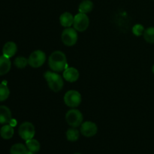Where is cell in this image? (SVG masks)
Wrapping results in <instances>:
<instances>
[{
    "label": "cell",
    "mask_w": 154,
    "mask_h": 154,
    "mask_svg": "<svg viewBox=\"0 0 154 154\" xmlns=\"http://www.w3.org/2000/svg\"><path fill=\"white\" fill-rule=\"evenodd\" d=\"M26 146L29 151L32 152L33 153H37L41 149V144L39 141H37L36 139H34V138L26 141Z\"/></svg>",
    "instance_id": "obj_16"
},
{
    "label": "cell",
    "mask_w": 154,
    "mask_h": 154,
    "mask_svg": "<svg viewBox=\"0 0 154 154\" xmlns=\"http://www.w3.org/2000/svg\"><path fill=\"white\" fill-rule=\"evenodd\" d=\"M17 47L13 42H8L5 43L2 48L3 55L8 58L14 57L17 53Z\"/></svg>",
    "instance_id": "obj_12"
},
{
    "label": "cell",
    "mask_w": 154,
    "mask_h": 154,
    "mask_svg": "<svg viewBox=\"0 0 154 154\" xmlns=\"http://www.w3.org/2000/svg\"><path fill=\"white\" fill-rule=\"evenodd\" d=\"M18 133L22 139L27 141L34 138L35 134V128L30 122H24L20 126Z\"/></svg>",
    "instance_id": "obj_5"
},
{
    "label": "cell",
    "mask_w": 154,
    "mask_h": 154,
    "mask_svg": "<svg viewBox=\"0 0 154 154\" xmlns=\"http://www.w3.org/2000/svg\"><path fill=\"white\" fill-rule=\"evenodd\" d=\"M144 40L150 44H154V27H149L143 34Z\"/></svg>",
    "instance_id": "obj_20"
},
{
    "label": "cell",
    "mask_w": 154,
    "mask_h": 154,
    "mask_svg": "<svg viewBox=\"0 0 154 154\" xmlns=\"http://www.w3.org/2000/svg\"><path fill=\"white\" fill-rule=\"evenodd\" d=\"M83 114L79 110L71 109L66 113V120L68 124L73 128H77L78 126H81L83 123Z\"/></svg>",
    "instance_id": "obj_3"
},
{
    "label": "cell",
    "mask_w": 154,
    "mask_h": 154,
    "mask_svg": "<svg viewBox=\"0 0 154 154\" xmlns=\"http://www.w3.org/2000/svg\"><path fill=\"white\" fill-rule=\"evenodd\" d=\"M74 154H81V153H74Z\"/></svg>",
    "instance_id": "obj_26"
},
{
    "label": "cell",
    "mask_w": 154,
    "mask_h": 154,
    "mask_svg": "<svg viewBox=\"0 0 154 154\" xmlns=\"http://www.w3.org/2000/svg\"><path fill=\"white\" fill-rule=\"evenodd\" d=\"M44 77L48 83V87L52 91L57 93L63 89L64 82L59 74L53 72H46L44 74Z\"/></svg>",
    "instance_id": "obj_2"
},
{
    "label": "cell",
    "mask_w": 154,
    "mask_h": 154,
    "mask_svg": "<svg viewBox=\"0 0 154 154\" xmlns=\"http://www.w3.org/2000/svg\"><path fill=\"white\" fill-rule=\"evenodd\" d=\"M63 78L68 82H75L79 78V72L75 68H67L63 72Z\"/></svg>",
    "instance_id": "obj_10"
},
{
    "label": "cell",
    "mask_w": 154,
    "mask_h": 154,
    "mask_svg": "<svg viewBox=\"0 0 154 154\" xmlns=\"http://www.w3.org/2000/svg\"><path fill=\"white\" fill-rule=\"evenodd\" d=\"M14 63L15 66L17 67L18 69H23V68H25L26 66L29 64L28 60L23 57H17V58L15 59Z\"/></svg>",
    "instance_id": "obj_22"
},
{
    "label": "cell",
    "mask_w": 154,
    "mask_h": 154,
    "mask_svg": "<svg viewBox=\"0 0 154 154\" xmlns=\"http://www.w3.org/2000/svg\"><path fill=\"white\" fill-rule=\"evenodd\" d=\"M144 27L141 24H136L132 28V32L136 36H141L144 32Z\"/></svg>",
    "instance_id": "obj_23"
},
{
    "label": "cell",
    "mask_w": 154,
    "mask_h": 154,
    "mask_svg": "<svg viewBox=\"0 0 154 154\" xmlns=\"http://www.w3.org/2000/svg\"><path fill=\"white\" fill-rule=\"evenodd\" d=\"M46 61V55L42 51H35L30 54L28 59V63L31 67L39 68Z\"/></svg>",
    "instance_id": "obj_7"
},
{
    "label": "cell",
    "mask_w": 154,
    "mask_h": 154,
    "mask_svg": "<svg viewBox=\"0 0 154 154\" xmlns=\"http://www.w3.org/2000/svg\"><path fill=\"white\" fill-rule=\"evenodd\" d=\"M12 120L11 111L8 107L5 105L0 106V123L7 124Z\"/></svg>",
    "instance_id": "obj_11"
},
{
    "label": "cell",
    "mask_w": 154,
    "mask_h": 154,
    "mask_svg": "<svg viewBox=\"0 0 154 154\" xmlns=\"http://www.w3.org/2000/svg\"><path fill=\"white\" fill-rule=\"evenodd\" d=\"M78 33L77 30L71 27L66 28L62 32L61 38L63 44L68 47H72L77 43L78 41Z\"/></svg>",
    "instance_id": "obj_6"
},
{
    "label": "cell",
    "mask_w": 154,
    "mask_h": 154,
    "mask_svg": "<svg viewBox=\"0 0 154 154\" xmlns=\"http://www.w3.org/2000/svg\"><path fill=\"white\" fill-rule=\"evenodd\" d=\"M14 134V129L11 125H5L0 129V135L2 138L5 140L11 139Z\"/></svg>",
    "instance_id": "obj_15"
},
{
    "label": "cell",
    "mask_w": 154,
    "mask_h": 154,
    "mask_svg": "<svg viewBox=\"0 0 154 154\" xmlns=\"http://www.w3.org/2000/svg\"><path fill=\"white\" fill-rule=\"evenodd\" d=\"M90 25V19L86 14L79 13L74 17V29L78 32H84Z\"/></svg>",
    "instance_id": "obj_8"
},
{
    "label": "cell",
    "mask_w": 154,
    "mask_h": 154,
    "mask_svg": "<svg viewBox=\"0 0 154 154\" xmlns=\"http://www.w3.org/2000/svg\"><path fill=\"white\" fill-rule=\"evenodd\" d=\"M74 17L73 15L69 12H65L62 14L60 17V24L65 28H69L72 26L74 23Z\"/></svg>",
    "instance_id": "obj_14"
},
{
    "label": "cell",
    "mask_w": 154,
    "mask_h": 154,
    "mask_svg": "<svg viewBox=\"0 0 154 154\" xmlns=\"http://www.w3.org/2000/svg\"><path fill=\"white\" fill-rule=\"evenodd\" d=\"M28 154H35V153H32V152L29 151V153H28Z\"/></svg>",
    "instance_id": "obj_25"
},
{
    "label": "cell",
    "mask_w": 154,
    "mask_h": 154,
    "mask_svg": "<svg viewBox=\"0 0 154 154\" xmlns=\"http://www.w3.org/2000/svg\"><path fill=\"white\" fill-rule=\"evenodd\" d=\"M10 95V90L5 84H0V102L5 101Z\"/></svg>",
    "instance_id": "obj_21"
},
{
    "label": "cell",
    "mask_w": 154,
    "mask_h": 154,
    "mask_svg": "<svg viewBox=\"0 0 154 154\" xmlns=\"http://www.w3.org/2000/svg\"><path fill=\"white\" fill-rule=\"evenodd\" d=\"M152 71H153V74H154V65H153V68H152Z\"/></svg>",
    "instance_id": "obj_24"
},
{
    "label": "cell",
    "mask_w": 154,
    "mask_h": 154,
    "mask_svg": "<svg viewBox=\"0 0 154 154\" xmlns=\"http://www.w3.org/2000/svg\"><path fill=\"white\" fill-rule=\"evenodd\" d=\"M11 67L10 58L5 57L4 55L0 56V75H4L10 71Z\"/></svg>",
    "instance_id": "obj_13"
},
{
    "label": "cell",
    "mask_w": 154,
    "mask_h": 154,
    "mask_svg": "<svg viewBox=\"0 0 154 154\" xmlns=\"http://www.w3.org/2000/svg\"><path fill=\"white\" fill-rule=\"evenodd\" d=\"M98 127L96 124L91 121H86L81 124V133L87 138L93 137L97 133Z\"/></svg>",
    "instance_id": "obj_9"
},
{
    "label": "cell",
    "mask_w": 154,
    "mask_h": 154,
    "mask_svg": "<svg viewBox=\"0 0 154 154\" xmlns=\"http://www.w3.org/2000/svg\"><path fill=\"white\" fill-rule=\"evenodd\" d=\"M93 8V3L90 0H84L81 2L78 7L80 13L86 14L90 13L92 11Z\"/></svg>",
    "instance_id": "obj_18"
},
{
    "label": "cell",
    "mask_w": 154,
    "mask_h": 154,
    "mask_svg": "<svg viewBox=\"0 0 154 154\" xmlns=\"http://www.w3.org/2000/svg\"><path fill=\"white\" fill-rule=\"evenodd\" d=\"M48 64L54 72H60L66 69L67 59L66 54L60 51H56L51 54L48 59Z\"/></svg>",
    "instance_id": "obj_1"
},
{
    "label": "cell",
    "mask_w": 154,
    "mask_h": 154,
    "mask_svg": "<svg viewBox=\"0 0 154 154\" xmlns=\"http://www.w3.org/2000/svg\"><path fill=\"white\" fill-rule=\"evenodd\" d=\"M80 136V132L76 128H71L66 132V138L69 141H78Z\"/></svg>",
    "instance_id": "obj_19"
},
{
    "label": "cell",
    "mask_w": 154,
    "mask_h": 154,
    "mask_svg": "<svg viewBox=\"0 0 154 154\" xmlns=\"http://www.w3.org/2000/svg\"><path fill=\"white\" fill-rule=\"evenodd\" d=\"M63 99H64L65 104L68 107L75 108L79 106L82 98H81V93L77 90H69L65 94Z\"/></svg>",
    "instance_id": "obj_4"
},
{
    "label": "cell",
    "mask_w": 154,
    "mask_h": 154,
    "mask_svg": "<svg viewBox=\"0 0 154 154\" xmlns=\"http://www.w3.org/2000/svg\"><path fill=\"white\" fill-rule=\"evenodd\" d=\"M29 150L24 144L17 143L11 147L10 154H28Z\"/></svg>",
    "instance_id": "obj_17"
}]
</instances>
